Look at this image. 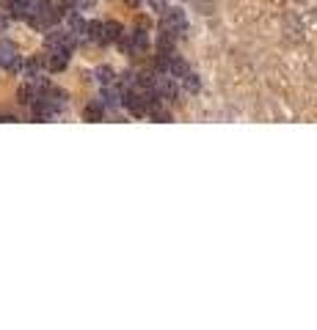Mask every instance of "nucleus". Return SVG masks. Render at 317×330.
<instances>
[{"mask_svg":"<svg viewBox=\"0 0 317 330\" xmlns=\"http://www.w3.org/2000/svg\"><path fill=\"white\" fill-rule=\"evenodd\" d=\"M86 33H89V39L97 41V44H110V41H116L124 30H121L119 22H100V19H94V22H89Z\"/></svg>","mask_w":317,"mask_h":330,"instance_id":"1","label":"nucleus"},{"mask_svg":"<svg viewBox=\"0 0 317 330\" xmlns=\"http://www.w3.org/2000/svg\"><path fill=\"white\" fill-rule=\"evenodd\" d=\"M163 30H168V33L174 36H182L188 30V17L182 8H166L163 11Z\"/></svg>","mask_w":317,"mask_h":330,"instance_id":"2","label":"nucleus"},{"mask_svg":"<svg viewBox=\"0 0 317 330\" xmlns=\"http://www.w3.org/2000/svg\"><path fill=\"white\" fill-rule=\"evenodd\" d=\"M47 47L50 50H66L72 53L75 50V36L69 30H50L47 33Z\"/></svg>","mask_w":317,"mask_h":330,"instance_id":"3","label":"nucleus"},{"mask_svg":"<svg viewBox=\"0 0 317 330\" xmlns=\"http://www.w3.org/2000/svg\"><path fill=\"white\" fill-rule=\"evenodd\" d=\"M149 28V25H146ZM146 28H144V19H138V28L130 33V53H144L146 47H149V33H146Z\"/></svg>","mask_w":317,"mask_h":330,"instance_id":"4","label":"nucleus"},{"mask_svg":"<svg viewBox=\"0 0 317 330\" xmlns=\"http://www.w3.org/2000/svg\"><path fill=\"white\" fill-rule=\"evenodd\" d=\"M0 66L19 69V58H17V50H14L11 41H0Z\"/></svg>","mask_w":317,"mask_h":330,"instance_id":"5","label":"nucleus"},{"mask_svg":"<svg viewBox=\"0 0 317 330\" xmlns=\"http://www.w3.org/2000/svg\"><path fill=\"white\" fill-rule=\"evenodd\" d=\"M102 107H119L121 105V88H110V85H102Z\"/></svg>","mask_w":317,"mask_h":330,"instance_id":"6","label":"nucleus"},{"mask_svg":"<svg viewBox=\"0 0 317 330\" xmlns=\"http://www.w3.org/2000/svg\"><path fill=\"white\" fill-rule=\"evenodd\" d=\"M69 55H72V53H66V50H50L47 66H50L53 72H61L66 64H69Z\"/></svg>","mask_w":317,"mask_h":330,"instance_id":"7","label":"nucleus"},{"mask_svg":"<svg viewBox=\"0 0 317 330\" xmlns=\"http://www.w3.org/2000/svg\"><path fill=\"white\" fill-rule=\"evenodd\" d=\"M180 80H182V85H185L188 94H196V91L202 88V82H199V75H196V72H191V69H188L185 75L180 77Z\"/></svg>","mask_w":317,"mask_h":330,"instance_id":"8","label":"nucleus"},{"mask_svg":"<svg viewBox=\"0 0 317 330\" xmlns=\"http://www.w3.org/2000/svg\"><path fill=\"white\" fill-rule=\"evenodd\" d=\"M86 28H89V22H86L83 17H78V14L69 17V33H72V36H83Z\"/></svg>","mask_w":317,"mask_h":330,"instance_id":"9","label":"nucleus"},{"mask_svg":"<svg viewBox=\"0 0 317 330\" xmlns=\"http://www.w3.org/2000/svg\"><path fill=\"white\" fill-rule=\"evenodd\" d=\"M102 116H105V107H102V102H91V105L86 107V118H89V121H100Z\"/></svg>","mask_w":317,"mask_h":330,"instance_id":"10","label":"nucleus"},{"mask_svg":"<svg viewBox=\"0 0 317 330\" xmlns=\"http://www.w3.org/2000/svg\"><path fill=\"white\" fill-rule=\"evenodd\" d=\"M97 82H100V85H110V82H113V69H110V66H100V69H97Z\"/></svg>","mask_w":317,"mask_h":330,"instance_id":"11","label":"nucleus"},{"mask_svg":"<svg viewBox=\"0 0 317 330\" xmlns=\"http://www.w3.org/2000/svg\"><path fill=\"white\" fill-rule=\"evenodd\" d=\"M149 6H152V11L163 14V11L168 8V3H166V0H149Z\"/></svg>","mask_w":317,"mask_h":330,"instance_id":"12","label":"nucleus"},{"mask_svg":"<svg viewBox=\"0 0 317 330\" xmlns=\"http://www.w3.org/2000/svg\"><path fill=\"white\" fill-rule=\"evenodd\" d=\"M3 28H6V19H3V17H0V30H3Z\"/></svg>","mask_w":317,"mask_h":330,"instance_id":"13","label":"nucleus"},{"mask_svg":"<svg viewBox=\"0 0 317 330\" xmlns=\"http://www.w3.org/2000/svg\"><path fill=\"white\" fill-rule=\"evenodd\" d=\"M127 3H130V6H138V0H127Z\"/></svg>","mask_w":317,"mask_h":330,"instance_id":"14","label":"nucleus"}]
</instances>
